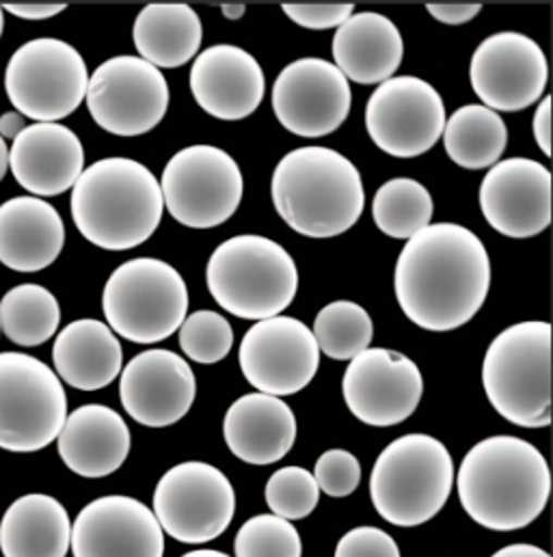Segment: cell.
<instances>
[{
  "instance_id": "cell-1",
  "label": "cell",
  "mask_w": 553,
  "mask_h": 557,
  "mask_svg": "<svg viewBox=\"0 0 553 557\" xmlns=\"http://www.w3.org/2000/svg\"><path fill=\"white\" fill-rule=\"evenodd\" d=\"M491 287V260L482 240L456 223H434L403 249L394 289L401 309L419 329L447 333L467 324Z\"/></svg>"
},
{
  "instance_id": "cell-2",
  "label": "cell",
  "mask_w": 553,
  "mask_h": 557,
  "mask_svg": "<svg viewBox=\"0 0 553 557\" xmlns=\"http://www.w3.org/2000/svg\"><path fill=\"white\" fill-rule=\"evenodd\" d=\"M465 512L493 532L534 523L548 506L552 473L545 456L519 436L500 434L476 443L456 473Z\"/></svg>"
},
{
  "instance_id": "cell-3",
  "label": "cell",
  "mask_w": 553,
  "mask_h": 557,
  "mask_svg": "<svg viewBox=\"0 0 553 557\" xmlns=\"http://www.w3.org/2000/svg\"><path fill=\"white\" fill-rule=\"evenodd\" d=\"M276 214L300 236L333 238L348 232L366 208L357 166L329 147H298L285 153L273 173Z\"/></svg>"
},
{
  "instance_id": "cell-4",
  "label": "cell",
  "mask_w": 553,
  "mask_h": 557,
  "mask_svg": "<svg viewBox=\"0 0 553 557\" xmlns=\"http://www.w3.org/2000/svg\"><path fill=\"white\" fill-rule=\"evenodd\" d=\"M162 212L160 182L133 158L94 162L72 190L74 225L83 238L105 251H128L149 240Z\"/></svg>"
},
{
  "instance_id": "cell-5",
  "label": "cell",
  "mask_w": 553,
  "mask_h": 557,
  "mask_svg": "<svg viewBox=\"0 0 553 557\" xmlns=\"http://www.w3.org/2000/svg\"><path fill=\"white\" fill-rule=\"evenodd\" d=\"M489 403L521 428L552 423V324L519 322L502 331L482 363Z\"/></svg>"
},
{
  "instance_id": "cell-6",
  "label": "cell",
  "mask_w": 553,
  "mask_h": 557,
  "mask_svg": "<svg viewBox=\"0 0 553 557\" xmlns=\"http://www.w3.org/2000/svg\"><path fill=\"white\" fill-rule=\"evenodd\" d=\"M452 488V456L430 434H405L392 441L377 458L370 475L377 512L398 528L428 523L441 512Z\"/></svg>"
},
{
  "instance_id": "cell-7",
  "label": "cell",
  "mask_w": 553,
  "mask_h": 557,
  "mask_svg": "<svg viewBox=\"0 0 553 557\" xmlns=\"http://www.w3.org/2000/svg\"><path fill=\"white\" fill-rule=\"evenodd\" d=\"M206 283L228 313L260 322L292 305L298 292V271L292 256L275 240L247 234L214 249Z\"/></svg>"
},
{
  "instance_id": "cell-8",
  "label": "cell",
  "mask_w": 553,
  "mask_h": 557,
  "mask_svg": "<svg viewBox=\"0 0 553 557\" xmlns=\"http://www.w3.org/2000/svg\"><path fill=\"white\" fill-rule=\"evenodd\" d=\"M102 309L109 329L135 344H156L180 331L188 311V289L167 262L137 258L107 281Z\"/></svg>"
},
{
  "instance_id": "cell-9",
  "label": "cell",
  "mask_w": 553,
  "mask_h": 557,
  "mask_svg": "<svg viewBox=\"0 0 553 557\" xmlns=\"http://www.w3.org/2000/svg\"><path fill=\"white\" fill-rule=\"evenodd\" d=\"M89 72L81 52L63 39L39 37L20 46L7 63L4 91L22 117L57 124L87 98Z\"/></svg>"
},
{
  "instance_id": "cell-10",
  "label": "cell",
  "mask_w": 553,
  "mask_h": 557,
  "mask_svg": "<svg viewBox=\"0 0 553 557\" xmlns=\"http://www.w3.org/2000/svg\"><path fill=\"white\" fill-rule=\"evenodd\" d=\"M65 419L67 396L52 368L24 352H0V449L39 451Z\"/></svg>"
},
{
  "instance_id": "cell-11",
  "label": "cell",
  "mask_w": 553,
  "mask_h": 557,
  "mask_svg": "<svg viewBox=\"0 0 553 557\" xmlns=\"http://www.w3.org/2000/svg\"><path fill=\"white\" fill-rule=\"evenodd\" d=\"M160 190L164 208L177 223L191 230H212L238 210L245 180L225 149L191 145L167 162Z\"/></svg>"
},
{
  "instance_id": "cell-12",
  "label": "cell",
  "mask_w": 553,
  "mask_h": 557,
  "mask_svg": "<svg viewBox=\"0 0 553 557\" xmlns=\"http://www.w3.org/2000/svg\"><path fill=\"white\" fill-rule=\"evenodd\" d=\"M173 541L204 545L230 528L236 512V493L223 471L191 460L171 467L153 491V510Z\"/></svg>"
},
{
  "instance_id": "cell-13",
  "label": "cell",
  "mask_w": 553,
  "mask_h": 557,
  "mask_svg": "<svg viewBox=\"0 0 553 557\" xmlns=\"http://www.w3.org/2000/svg\"><path fill=\"white\" fill-rule=\"evenodd\" d=\"M87 107L94 122L115 137L153 131L169 109V85L140 57H113L89 76Z\"/></svg>"
},
{
  "instance_id": "cell-14",
  "label": "cell",
  "mask_w": 553,
  "mask_h": 557,
  "mask_svg": "<svg viewBox=\"0 0 553 557\" xmlns=\"http://www.w3.org/2000/svg\"><path fill=\"white\" fill-rule=\"evenodd\" d=\"M243 376L267 396L303 392L320 368V348L307 324L290 315L256 322L238 350Z\"/></svg>"
},
{
  "instance_id": "cell-15",
  "label": "cell",
  "mask_w": 553,
  "mask_h": 557,
  "mask_svg": "<svg viewBox=\"0 0 553 557\" xmlns=\"http://www.w3.org/2000/svg\"><path fill=\"white\" fill-rule=\"evenodd\" d=\"M366 126L381 151L394 158H417L441 139L445 107L430 83L396 76L381 83L370 96Z\"/></svg>"
},
{
  "instance_id": "cell-16",
  "label": "cell",
  "mask_w": 553,
  "mask_h": 557,
  "mask_svg": "<svg viewBox=\"0 0 553 557\" xmlns=\"http://www.w3.org/2000/svg\"><path fill=\"white\" fill-rule=\"evenodd\" d=\"M353 91L346 76L329 61L305 57L281 70L273 85L279 124L303 139L335 133L348 117Z\"/></svg>"
},
{
  "instance_id": "cell-17",
  "label": "cell",
  "mask_w": 553,
  "mask_h": 557,
  "mask_svg": "<svg viewBox=\"0 0 553 557\" xmlns=\"http://www.w3.org/2000/svg\"><path fill=\"white\" fill-rule=\"evenodd\" d=\"M471 87L495 113L524 111L543 96L550 67L541 46L521 33H495L471 57Z\"/></svg>"
},
{
  "instance_id": "cell-18",
  "label": "cell",
  "mask_w": 553,
  "mask_h": 557,
  "mask_svg": "<svg viewBox=\"0 0 553 557\" xmlns=\"http://www.w3.org/2000/svg\"><path fill=\"white\" fill-rule=\"evenodd\" d=\"M342 394L348 411L359 421L388 428L414 416L423 394V379L407 355L368 348L346 368Z\"/></svg>"
},
{
  "instance_id": "cell-19",
  "label": "cell",
  "mask_w": 553,
  "mask_h": 557,
  "mask_svg": "<svg viewBox=\"0 0 553 557\" xmlns=\"http://www.w3.org/2000/svg\"><path fill=\"white\" fill-rule=\"evenodd\" d=\"M487 223L508 238H532L552 223V173L530 158H508L491 166L480 184Z\"/></svg>"
},
{
  "instance_id": "cell-20",
  "label": "cell",
  "mask_w": 553,
  "mask_h": 557,
  "mask_svg": "<svg viewBox=\"0 0 553 557\" xmlns=\"http://www.w3.org/2000/svg\"><path fill=\"white\" fill-rule=\"evenodd\" d=\"M70 545L74 557H162L164 532L138 499L107 495L78 512Z\"/></svg>"
},
{
  "instance_id": "cell-21",
  "label": "cell",
  "mask_w": 553,
  "mask_h": 557,
  "mask_svg": "<svg viewBox=\"0 0 553 557\" xmlns=\"http://www.w3.org/2000/svg\"><path fill=\"white\" fill-rule=\"evenodd\" d=\"M195 396V374L173 350H145L122 372V405L131 418L147 428H167L186 418Z\"/></svg>"
},
{
  "instance_id": "cell-22",
  "label": "cell",
  "mask_w": 553,
  "mask_h": 557,
  "mask_svg": "<svg viewBox=\"0 0 553 557\" xmlns=\"http://www.w3.org/2000/svg\"><path fill=\"white\" fill-rule=\"evenodd\" d=\"M191 91L208 115L223 122H241L260 109L267 78L256 57L247 50L219 44L195 59Z\"/></svg>"
},
{
  "instance_id": "cell-23",
  "label": "cell",
  "mask_w": 553,
  "mask_h": 557,
  "mask_svg": "<svg viewBox=\"0 0 553 557\" xmlns=\"http://www.w3.org/2000/svg\"><path fill=\"white\" fill-rule=\"evenodd\" d=\"M15 182L35 197H59L74 188L85 171L83 143L67 126H26L9 149Z\"/></svg>"
},
{
  "instance_id": "cell-24",
  "label": "cell",
  "mask_w": 553,
  "mask_h": 557,
  "mask_svg": "<svg viewBox=\"0 0 553 557\" xmlns=\"http://www.w3.org/2000/svg\"><path fill=\"white\" fill-rule=\"evenodd\" d=\"M59 456L81 478H107L131 454V428L105 405H85L70 413L59 436Z\"/></svg>"
},
{
  "instance_id": "cell-25",
  "label": "cell",
  "mask_w": 553,
  "mask_h": 557,
  "mask_svg": "<svg viewBox=\"0 0 553 557\" xmlns=\"http://www.w3.org/2000/svg\"><path fill=\"white\" fill-rule=\"evenodd\" d=\"M65 245L63 219L39 197H15L0 206V264L37 273L54 264Z\"/></svg>"
},
{
  "instance_id": "cell-26",
  "label": "cell",
  "mask_w": 553,
  "mask_h": 557,
  "mask_svg": "<svg viewBox=\"0 0 553 557\" xmlns=\"http://www.w3.org/2000/svg\"><path fill=\"white\" fill-rule=\"evenodd\" d=\"M405 57L398 26L381 13H353L333 37L335 67L346 81L377 85L394 78Z\"/></svg>"
},
{
  "instance_id": "cell-27",
  "label": "cell",
  "mask_w": 553,
  "mask_h": 557,
  "mask_svg": "<svg viewBox=\"0 0 553 557\" xmlns=\"http://www.w3.org/2000/svg\"><path fill=\"white\" fill-rule=\"evenodd\" d=\"M223 436L236 458L247 465L267 467L292 449L296 418L281 398L260 392L247 394L228 409Z\"/></svg>"
},
{
  "instance_id": "cell-28",
  "label": "cell",
  "mask_w": 553,
  "mask_h": 557,
  "mask_svg": "<svg viewBox=\"0 0 553 557\" xmlns=\"http://www.w3.org/2000/svg\"><path fill=\"white\" fill-rule=\"evenodd\" d=\"M52 361L59 376L78 392L109 387L124 368V348L109 324L85 318L67 324L54 342Z\"/></svg>"
},
{
  "instance_id": "cell-29",
  "label": "cell",
  "mask_w": 553,
  "mask_h": 557,
  "mask_svg": "<svg viewBox=\"0 0 553 557\" xmlns=\"http://www.w3.org/2000/svg\"><path fill=\"white\" fill-rule=\"evenodd\" d=\"M72 523L65 506L41 493L15 499L0 521V552L4 557H65Z\"/></svg>"
},
{
  "instance_id": "cell-30",
  "label": "cell",
  "mask_w": 553,
  "mask_h": 557,
  "mask_svg": "<svg viewBox=\"0 0 553 557\" xmlns=\"http://www.w3.org/2000/svg\"><path fill=\"white\" fill-rule=\"evenodd\" d=\"M201 20L191 4L153 2L140 9L133 39L143 61L153 67H182L201 46Z\"/></svg>"
},
{
  "instance_id": "cell-31",
  "label": "cell",
  "mask_w": 553,
  "mask_h": 557,
  "mask_svg": "<svg viewBox=\"0 0 553 557\" xmlns=\"http://www.w3.org/2000/svg\"><path fill=\"white\" fill-rule=\"evenodd\" d=\"M441 137L452 162L478 171L502 160L508 143V128L500 113L482 104H467L445 120Z\"/></svg>"
},
{
  "instance_id": "cell-32",
  "label": "cell",
  "mask_w": 553,
  "mask_h": 557,
  "mask_svg": "<svg viewBox=\"0 0 553 557\" xmlns=\"http://www.w3.org/2000/svg\"><path fill=\"white\" fill-rule=\"evenodd\" d=\"M59 322V300L44 285H15L0 300V331L22 348L46 344L57 333Z\"/></svg>"
},
{
  "instance_id": "cell-33",
  "label": "cell",
  "mask_w": 553,
  "mask_h": 557,
  "mask_svg": "<svg viewBox=\"0 0 553 557\" xmlns=\"http://www.w3.org/2000/svg\"><path fill=\"white\" fill-rule=\"evenodd\" d=\"M434 214L432 195L411 177H396L385 182L372 201V216L377 227L398 240H409L417 232L430 225Z\"/></svg>"
},
{
  "instance_id": "cell-34",
  "label": "cell",
  "mask_w": 553,
  "mask_h": 557,
  "mask_svg": "<svg viewBox=\"0 0 553 557\" xmlns=\"http://www.w3.org/2000/svg\"><path fill=\"white\" fill-rule=\"evenodd\" d=\"M314 337L329 359L353 361L370 348L374 324L370 313L353 300H335L320 309L314 322Z\"/></svg>"
},
{
  "instance_id": "cell-35",
  "label": "cell",
  "mask_w": 553,
  "mask_h": 557,
  "mask_svg": "<svg viewBox=\"0 0 553 557\" xmlns=\"http://www.w3.org/2000/svg\"><path fill=\"white\" fill-rule=\"evenodd\" d=\"M234 346V331L225 315L201 309L191 313L180 326V348L184 355L201 366L223 361Z\"/></svg>"
},
{
  "instance_id": "cell-36",
  "label": "cell",
  "mask_w": 553,
  "mask_h": 557,
  "mask_svg": "<svg viewBox=\"0 0 553 557\" xmlns=\"http://www.w3.org/2000/svg\"><path fill=\"white\" fill-rule=\"evenodd\" d=\"M236 557H300L296 528L275 515H260L243 523L234 541Z\"/></svg>"
},
{
  "instance_id": "cell-37",
  "label": "cell",
  "mask_w": 553,
  "mask_h": 557,
  "mask_svg": "<svg viewBox=\"0 0 553 557\" xmlns=\"http://www.w3.org/2000/svg\"><path fill=\"white\" fill-rule=\"evenodd\" d=\"M320 499V488L311 471L303 467H283L267 482V504L275 517L300 521L309 517Z\"/></svg>"
},
{
  "instance_id": "cell-38",
  "label": "cell",
  "mask_w": 553,
  "mask_h": 557,
  "mask_svg": "<svg viewBox=\"0 0 553 557\" xmlns=\"http://www.w3.org/2000/svg\"><path fill=\"white\" fill-rule=\"evenodd\" d=\"M314 478L329 497H348L361 482V465L346 449H329L318 458Z\"/></svg>"
},
{
  "instance_id": "cell-39",
  "label": "cell",
  "mask_w": 553,
  "mask_h": 557,
  "mask_svg": "<svg viewBox=\"0 0 553 557\" xmlns=\"http://www.w3.org/2000/svg\"><path fill=\"white\" fill-rule=\"evenodd\" d=\"M281 7L294 24L311 30L342 26L355 11L353 2H283Z\"/></svg>"
},
{
  "instance_id": "cell-40",
  "label": "cell",
  "mask_w": 553,
  "mask_h": 557,
  "mask_svg": "<svg viewBox=\"0 0 553 557\" xmlns=\"http://www.w3.org/2000/svg\"><path fill=\"white\" fill-rule=\"evenodd\" d=\"M335 557H401V549L388 532L366 525L342 536Z\"/></svg>"
},
{
  "instance_id": "cell-41",
  "label": "cell",
  "mask_w": 553,
  "mask_h": 557,
  "mask_svg": "<svg viewBox=\"0 0 553 557\" xmlns=\"http://www.w3.org/2000/svg\"><path fill=\"white\" fill-rule=\"evenodd\" d=\"M482 4L480 2H428L426 11L439 20L441 24H465L471 22L480 13Z\"/></svg>"
},
{
  "instance_id": "cell-42",
  "label": "cell",
  "mask_w": 553,
  "mask_h": 557,
  "mask_svg": "<svg viewBox=\"0 0 553 557\" xmlns=\"http://www.w3.org/2000/svg\"><path fill=\"white\" fill-rule=\"evenodd\" d=\"M2 11L22 20H50L65 11V2H2Z\"/></svg>"
},
{
  "instance_id": "cell-43",
  "label": "cell",
  "mask_w": 553,
  "mask_h": 557,
  "mask_svg": "<svg viewBox=\"0 0 553 557\" xmlns=\"http://www.w3.org/2000/svg\"><path fill=\"white\" fill-rule=\"evenodd\" d=\"M532 124H534L532 131H534V139L539 143V147L543 149L545 156H552V98H545L541 102Z\"/></svg>"
},
{
  "instance_id": "cell-44",
  "label": "cell",
  "mask_w": 553,
  "mask_h": 557,
  "mask_svg": "<svg viewBox=\"0 0 553 557\" xmlns=\"http://www.w3.org/2000/svg\"><path fill=\"white\" fill-rule=\"evenodd\" d=\"M24 128H26V122L17 111H9V113L0 115V137L2 139L13 140Z\"/></svg>"
},
{
  "instance_id": "cell-45",
  "label": "cell",
  "mask_w": 553,
  "mask_h": 557,
  "mask_svg": "<svg viewBox=\"0 0 553 557\" xmlns=\"http://www.w3.org/2000/svg\"><path fill=\"white\" fill-rule=\"evenodd\" d=\"M493 557H550V554L534 545H511L500 549Z\"/></svg>"
},
{
  "instance_id": "cell-46",
  "label": "cell",
  "mask_w": 553,
  "mask_h": 557,
  "mask_svg": "<svg viewBox=\"0 0 553 557\" xmlns=\"http://www.w3.org/2000/svg\"><path fill=\"white\" fill-rule=\"evenodd\" d=\"M221 11L228 20H241L247 11V7L243 2H228V4H221Z\"/></svg>"
},
{
  "instance_id": "cell-47",
  "label": "cell",
  "mask_w": 553,
  "mask_h": 557,
  "mask_svg": "<svg viewBox=\"0 0 553 557\" xmlns=\"http://www.w3.org/2000/svg\"><path fill=\"white\" fill-rule=\"evenodd\" d=\"M7 169H9V147H7L4 139L0 137V182H2V177L7 173Z\"/></svg>"
},
{
  "instance_id": "cell-48",
  "label": "cell",
  "mask_w": 553,
  "mask_h": 557,
  "mask_svg": "<svg viewBox=\"0 0 553 557\" xmlns=\"http://www.w3.org/2000/svg\"><path fill=\"white\" fill-rule=\"evenodd\" d=\"M182 557H230L228 554H221V552H212V549H197V552H191L186 556Z\"/></svg>"
},
{
  "instance_id": "cell-49",
  "label": "cell",
  "mask_w": 553,
  "mask_h": 557,
  "mask_svg": "<svg viewBox=\"0 0 553 557\" xmlns=\"http://www.w3.org/2000/svg\"><path fill=\"white\" fill-rule=\"evenodd\" d=\"M2 30H4V11L0 7V37H2Z\"/></svg>"
}]
</instances>
